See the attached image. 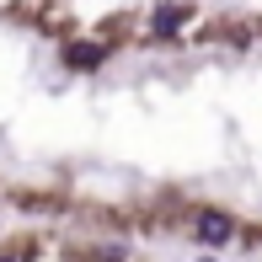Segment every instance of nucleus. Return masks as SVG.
Here are the masks:
<instances>
[{
    "label": "nucleus",
    "mask_w": 262,
    "mask_h": 262,
    "mask_svg": "<svg viewBox=\"0 0 262 262\" xmlns=\"http://www.w3.org/2000/svg\"><path fill=\"white\" fill-rule=\"evenodd\" d=\"M187 21H193V6L187 0H166V6H156V16H150V38H177Z\"/></svg>",
    "instance_id": "1"
},
{
    "label": "nucleus",
    "mask_w": 262,
    "mask_h": 262,
    "mask_svg": "<svg viewBox=\"0 0 262 262\" xmlns=\"http://www.w3.org/2000/svg\"><path fill=\"white\" fill-rule=\"evenodd\" d=\"M193 230H198V241H204V246L235 241V220H230V214H220V209H204V214L193 220Z\"/></svg>",
    "instance_id": "2"
},
{
    "label": "nucleus",
    "mask_w": 262,
    "mask_h": 262,
    "mask_svg": "<svg viewBox=\"0 0 262 262\" xmlns=\"http://www.w3.org/2000/svg\"><path fill=\"white\" fill-rule=\"evenodd\" d=\"M107 59V43H64V64L70 70H97Z\"/></svg>",
    "instance_id": "3"
}]
</instances>
